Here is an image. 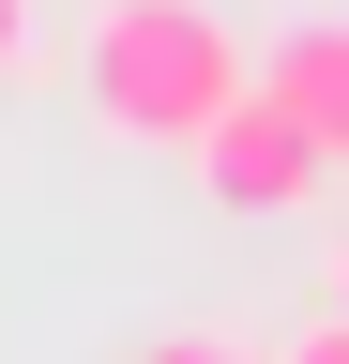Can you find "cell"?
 Here are the masks:
<instances>
[{
  "mask_svg": "<svg viewBox=\"0 0 349 364\" xmlns=\"http://www.w3.org/2000/svg\"><path fill=\"white\" fill-rule=\"evenodd\" d=\"M76 91H92V136H122V152H198L258 91V61H243V31L213 0H92Z\"/></svg>",
  "mask_w": 349,
  "mask_h": 364,
  "instance_id": "cell-1",
  "label": "cell"
},
{
  "mask_svg": "<svg viewBox=\"0 0 349 364\" xmlns=\"http://www.w3.org/2000/svg\"><path fill=\"white\" fill-rule=\"evenodd\" d=\"M183 167H198V198H213V213H304V198L334 182L319 122H304V107H274V91H243V107L213 122Z\"/></svg>",
  "mask_w": 349,
  "mask_h": 364,
  "instance_id": "cell-2",
  "label": "cell"
},
{
  "mask_svg": "<svg viewBox=\"0 0 349 364\" xmlns=\"http://www.w3.org/2000/svg\"><path fill=\"white\" fill-rule=\"evenodd\" d=\"M258 91H274V107H304V122H319V152L349 167V16H304L274 61H258Z\"/></svg>",
  "mask_w": 349,
  "mask_h": 364,
  "instance_id": "cell-3",
  "label": "cell"
},
{
  "mask_svg": "<svg viewBox=\"0 0 349 364\" xmlns=\"http://www.w3.org/2000/svg\"><path fill=\"white\" fill-rule=\"evenodd\" d=\"M137 364H274V349H243V334H152Z\"/></svg>",
  "mask_w": 349,
  "mask_h": 364,
  "instance_id": "cell-4",
  "label": "cell"
},
{
  "mask_svg": "<svg viewBox=\"0 0 349 364\" xmlns=\"http://www.w3.org/2000/svg\"><path fill=\"white\" fill-rule=\"evenodd\" d=\"M274 364H349V318L319 304V334H304V349H274Z\"/></svg>",
  "mask_w": 349,
  "mask_h": 364,
  "instance_id": "cell-5",
  "label": "cell"
},
{
  "mask_svg": "<svg viewBox=\"0 0 349 364\" xmlns=\"http://www.w3.org/2000/svg\"><path fill=\"white\" fill-rule=\"evenodd\" d=\"M0 76H31V0H0Z\"/></svg>",
  "mask_w": 349,
  "mask_h": 364,
  "instance_id": "cell-6",
  "label": "cell"
},
{
  "mask_svg": "<svg viewBox=\"0 0 349 364\" xmlns=\"http://www.w3.org/2000/svg\"><path fill=\"white\" fill-rule=\"evenodd\" d=\"M319 304H334V318H349V243H334V273H319Z\"/></svg>",
  "mask_w": 349,
  "mask_h": 364,
  "instance_id": "cell-7",
  "label": "cell"
}]
</instances>
